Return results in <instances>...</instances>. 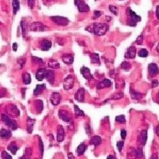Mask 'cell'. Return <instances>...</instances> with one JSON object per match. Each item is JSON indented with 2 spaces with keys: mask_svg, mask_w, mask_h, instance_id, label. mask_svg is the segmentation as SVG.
I'll return each instance as SVG.
<instances>
[{
  "mask_svg": "<svg viewBox=\"0 0 159 159\" xmlns=\"http://www.w3.org/2000/svg\"><path fill=\"white\" fill-rule=\"evenodd\" d=\"M85 29L89 33L101 36L107 33V31L109 30V25L105 23H93L92 25L86 27Z\"/></svg>",
  "mask_w": 159,
  "mask_h": 159,
  "instance_id": "obj_1",
  "label": "cell"
},
{
  "mask_svg": "<svg viewBox=\"0 0 159 159\" xmlns=\"http://www.w3.org/2000/svg\"><path fill=\"white\" fill-rule=\"evenodd\" d=\"M127 14L128 19H129V21L127 24L131 27H135L137 25V22L141 20V18L138 14L134 13V12H133L130 8L127 9Z\"/></svg>",
  "mask_w": 159,
  "mask_h": 159,
  "instance_id": "obj_2",
  "label": "cell"
},
{
  "mask_svg": "<svg viewBox=\"0 0 159 159\" xmlns=\"http://www.w3.org/2000/svg\"><path fill=\"white\" fill-rule=\"evenodd\" d=\"M1 119L4 122V124L5 126H7V127H9L11 130H16L19 127L17 122L5 113L1 115Z\"/></svg>",
  "mask_w": 159,
  "mask_h": 159,
  "instance_id": "obj_3",
  "label": "cell"
},
{
  "mask_svg": "<svg viewBox=\"0 0 159 159\" xmlns=\"http://www.w3.org/2000/svg\"><path fill=\"white\" fill-rule=\"evenodd\" d=\"M5 112H6V115H8L9 117H13V118H18L20 116V111L17 108L16 105L14 104H8L5 107Z\"/></svg>",
  "mask_w": 159,
  "mask_h": 159,
  "instance_id": "obj_4",
  "label": "cell"
},
{
  "mask_svg": "<svg viewBox=\"0 0 159 159\" xmlns=\"http://www.w3.org/2000/svg\"><path fill=\"white\" fill-rule=\"evenodd\" d=\"M28 29L30 31H38V32H42V31H46L48 30V28L46 26H44L42 22L36 21V22H33L28 26Z\"/></svg>",
  "mask_w": 159,
  "mask_h": 159,
  "instance_id": "obj_5",
  "label": "cell"
},
{
  "mask_svg": "<svg viewBox=\"0 0 159 159\" xmlns=\"http://www.w3.org/2000/svg\"><path fill=\"white\" fill-rule=\"evenodd\" d=\"M73 85H74V78H73L72 74H68L64 80L63 88L66 90H69L73 88Z\"/></svg>",
  "mask_w": 159,
  "mask_h": 159,
  "instance_id": "obj_6",
  "label": "cell"
},
{
  "mask_svg": "<svg viewBox=\"0 0 159 159\" xmlns=\"http://www.w3.org/2000/svg\"><path fill=\"white\" fill-rule=\"evenodd\" d=\"M51 19L55 24H57L58 26H67L70 22L67 18L62 16H52L51 17Z\"/></svg>",
  "mask_w": 159,
  "mask_h": 159,
  "instance_id": "obj_7",
  "label": "cell"
},
{
  "mask_svg": "<svg viewBox=\"0 0 159 159\" xmlns=\"http://www.w3.org/2000/svg\"><path fill=\"white\" fill-rule=\"evenodd\" d=\"M74 4L77 6L78 11L80 13H88L90 10L89 6L85 3L83 0H74Z\"/></svg>",
  "mask_w": 159,
  "mask_h": 159,
  "instance_id": "obj_8",
  "label": "cell"
},
{
  "mask_svg": "<svg viewBox=\"0 0 159 159\" xmlns=\"http://www.w3.org/2000/svg\"><path fill=\"white\" fill-rule=\"evenodd\" d=\"M58 116L61 119L64 120L65 122H66V123H70V122L72 121V118H71L70 113L67 111H66V110H59Z\"/></svg>",
  "mask_w": 159,
  "mask_h": 159,
  "instance_id": "obj_9",
  "label": "cell"
},
{
  "mask_svg": "<svg viewBox=\"0 0 159 159\" xmlns=\"http://www.w3.org/2000/svg\"><path fill=\"white\" fill-rule=\"evenodd\" d=\"M148 72H149V75L150 77H155L156 75H157L159 73V68L156 66V64L151 63L149 65L148 67Z\"/></svg>",
  "mask_w": 159,
  "mask_h": 159,
  "instance_id": "obj_10",
  "label": "cell"
},
{
  "mask_svg": "<svg viewBox=\"0 0 159 159\" xmlns=\"http://www.w3.org/2000/svg\"><path fill=\"white\" fill-rule=\"evenodd\" d=\"M61 101V95L58 92H53L51 95V103L52 104V105L57 106L60 104Z\"/></svg>",
  "mask_w": 159,
  "mask_h": 159,
  "instance_id": "obj_11",
  "label": "cell"
},
{
  "mask_svg": "<svg viewBox=\"0 0 159 159\" xmlns=\"http://www.w3.org/2000/svg\"><path fill=\"white\" fill-rule=\"evenodd\" d=\"M112 84V82L111 81V80H109V79H104L102 81H100V82L97 83L96 88H97V89H104V88H109V87H111Z\"/></svg>",
  "mask_w": 159,
  "mask_h": 159,
  "instance_id": "obj_12",
  "label": "cell"
},
{
  "mask_svg": "<svg viewBox=\"0 0 159 159\" xmlns=\"http://www.w3.org/2000/svg\"><path fill=\"white\" fill-rule=\"evenodd\" d=\"M46 72H47V70L44 68V67H41L37 70V72H35V78L38 81H42L45 76H46Z\"/></svg>",
  "mask_w": 159,
  "mask_h": 159,
  "instance_id": "obj_13",
  "label": "cell"
},
{
  "mask_svg": "<svg viewBox=\"0 0 159 159\" xmlns=\"http://www.w3.org/2000/svg\"><path fill=\"white\" fill-rule=\"evenodd\" d=\"M135 56H136V48L134 46H130L125 54V58L133 59V58H135Z\"/></svg>",
  "mask_w": 159,
  "mask_h": 159,
  "instance_id": "obj_14",
  "label": "cell"
},
{
  "mask_svg": "<svg viewBox=\"0 0 159 159\" xmlns=\"http://www.w3.org/2000/svg\"><path fill=\"white\" fill-rule=\"evenodd\" d=\"M81 75L88 81H91L93 79V76L90 72V70L88 68V67H85V66H82L81 68Z\"/></svg>",
  "mask_w": 159,
  "mask_h": 159,
  "instance_id": "obj_15",
  "label": "cell"
},
{
  "mask_svg": "<svg viewBox=\"0 0 159 159\" xmlns=\"http://www.w3.org/2000/svg\"><path fill=\"white\" fill-rule=\"evenodd\" d=\"M74 98H75L76 101L81 102V103L84 101V98H85V89L83 88H81V89H79L76 91V93L74 95Z\"/></svg>",
  "mask_w": 159,
  "mask_h": 159,
  "instance_id": "obj_16",
  "label": "cell"
},
{
  "mask_svg": "<svg viewBox=\"0 0 159 159\" xmlns=\"http://www.w3.org/2000/svg\"><path fill=\"white\" fill-rule=\"evenodd\" d=\"M65 139V130L62 126L58 127V131H57V141L58 142L63 141Z\"/></svg>",
  "mask_w": 159,
  "mask_h": 159,
  "instance_id": "obj_17",
  "label": "cell"
},
{
  "mask_svg": "<svg viewBox=\"0 0 159 159\" xmlns=\"http://www.w3.org/2000/svg\"><path fill=\"white\" fill-rule=\"evenodd\" d=\"M51 48V42L47 39H43L40 43V49L43 51H47Z\"/></svg>",
  "mask_w": 159,
  "mask_h": 159,
  "instance_id": "obj_18",
  "label": "cell"
},
{
  "mask_svg": "<svg viewBox=\"0 0 159 159\" xmlns=\"http://www.w3.org/2000/svg\"><path fill=\"white\" fill-rule=\"evenodd\" d=\"M47 81L50 83L51 85H52L55 81V72L52 69L51 70H47V72H46V76H45Z\"/></svg>",
  "mask_w": 159,
  "mask_h": 159,
  "instance_id": "obj_19",
  "label": "cell"
},
{
  "mask_svg": "<svg viewBox=\"0 0 159 159\" xmlns=\"http://www.w3.org/2000/svg\"><path fill=\"white\" fill-rule=\"evenodd\" d=\"M73 56L72 54H64L62 56V61L66 65H72L73 63Z\"/></svg>",
  "mask_w": 159,
  "mask_h": 159,
  "instance_id": "obj_20",
  "label": "cell"
},
{
  "mask_svg": "<svg viewBox=\"0 0 159 159\" xmlns=\"http://www.w3.org/2000/svg\"><path fill=\"white\" fill-rule=\"evenodd\" d=\"M12 137V131L9 129L2 128L0 130V138L2 139H9Z\"/></svg>",
  "mask_w": 159,
  "mask_h": 159,
  "instance_id": "obj_21",
  "label": "cell"
},
{
  "mask_svg": "<svg viewBox=\"0 0 159 159\" xmlns=\"http://www.w3.org/2000/svg\"><path fill=\"white\" fill-rule=\"evenodd\" d=\"M147 139H148V133H147V130L141 131V134L139 135V142L141 145H145L147 142Z\"/></svg>",
  "mask_w": 159,
  "mask_h": 159,
  "instance_id": "obj_22",
  "label": "cell"
},
{
  "mask_svg": "<svg viewBox=\"0 0 159 159\" xmlns=\"http://www.w3.org/2000/svg\"><path fill=\"white\" fill-rule=\"evenodd\" d=\"M7 150L13 154V155H15L17 153V151L19 150V146L15 143V142H11L9 144V146L7 147Z\"/></svg>",
  "mask_w": 159,
  "mask_h": 159,
  "instance_id": "obj_23",
  "label": "cell"
},
{
  "mask_svg": "<svg viewBox=\"0 0 159 159\" xmlns=\"http://www.w3.org/2000/svg\"><path fill=\"white\" fill-rule=\"evenodd\" d=\"M90 61L92 64H96V65H100V58L99 55L97 53H92L90 54Z\"/></svg>",
  "mask_w": 159,
  "mask_h": 159,
  "instance_id": "obj_24",
  "label": "cell"
},
{
  "mask_svg": "<svg viewBox=\"0 0 159 159\" xmlns=\"http://www.w3.org/2000/svg\"><path fill=\"white\" fill-rule=\"evenodd\" d=\"M46 89V85L45 84H39L35 87V90H34V95H40L44 89Z\"/></svg>",
  "mask_w": 159,
  "mask_h": 159,
  "instance_id": "obj_25",
  "label": "cell"
},
{
  "mask_svg": "<svg viewBox=\"0 0 159 159\" xmlns=\"http://www.w3.org/2000/svg\"><path fill=\"white\" fill-rule=\"evenodd\" d=\"M87 150V145H85L84 143H81L78 147H77V150H76V153L78 156H82L85 151Z\"/></svg>",
  "mask_w": 159,
  "mask_h": 159,
  "instance_id": "obj_26",
  "label": "cell"
},
{
  "mask_svg": "<svg viewBox=\"0 0 159 159\" xmlns=\"http://www.w3.org/2000/svg\"><path fill=\"white\" fill-rule=\"evenodd\" d=\"M130 95H131V97L133 99H135V100H139L142 97V95L141 93L140 92H137L135 90H133V89H130Z\"/></svg>",
  "mask_w": 159,
  "mask_h": 159,
  "instance_id": "obj_27",
  "label": "cell"
},
{
  "mask_svg": "<svg viewBox=\"0 0 159 159\" xmlns=\"http://www.w3.org/2000/svg\"><path fill=\"white\" fill-rule=\"evenodd\" d=\"M102 142V139L100 136L98 135H95L91 138L90 140V144H93L95 147H97L98 145H100V143Z\"/></svg>",
  "mask_w": 159,
  "mask_h": 159,
  "instance_id": "obj_28",
  "label": "cell"
},
{
  "mask_svg": "<svg viewBox=\"0 0 159 159\" xmlns=\"http://www.w3.org/2000/svg\"><path fill=\"white\" fill-rule=\"evenodd\" d=\"M35 122V119H33V118H28L27 125H28V132L29 133H31L33 132Z\"/></svg>",
  "mask_w": 159,
  "mask_h": 159,
  "instance_id": "obj_29",
  "label": "cell"
},
{
  "mask_svg": "<svg viewBox=\"0 0 159 159\" xmlns=\"http://www.w3.org/2000/svg\"><path fill=\"white\" fill-rule=\"evenodd\" d=\"M35 109H36V111H37V113H41L42 111L43 110V101L42 100H35Z\"/></svg>",
  "mask_w": 159,
  "mask_h": 159,
  "instance_id": "obj_30",
  "label": "cell"
},
{
  "mask_svg": "<svg viewBox=\"0 0 159 159\" xmlns=\"http://www.w3.org/2000/svg\"><path fill=\"white\" fill-rule=\"evenodd\" d=\"M22 79H23V83L28 85L31 83V75L28 72H24L22 74Z\"/></svg>",
  "mask_w": 159,
  "mask_h": 159,
  "instance_id": "obj_31",
  "label": "cell"
},
{
  "mask_svg": "<svg viewBox=\"0 0 159 159\" xmlns=\"http://www.w3.org/2000/svg\"><path fill=\"white\" fill-rule=\"evenodd\" d=\"M48 66L51 69H58L60 67V65L56 60H50L48 63Z\"/></svg>",
  "mask_w": 159,
  "mask_h": 159,
  "instance_id": "obj_32",
  "label": "cell"
},
{
  "mask_svg": "<svg viewBox=\"0 0 159 159\" xmlns=\"http://www.w3.org/2000/svg\"><path fill=\"white\" fill-rule=\"evenodd\" d=\"M12 5H13V8H14V14H16L18 13V11L20 10V1L19 0H13L12 1Z\"/></svg>",
  "mask_w": 159,
  "mask_h": 159,
  "instance_id": "obj_33",
  "label": "cell"
},
{
  "mask_svg": "<svg viewBox=\"0 0 159 159\" xmlns=\"http://www.w3.org/2000/svg\"><path fill=\"white\" fill-rule=\"evenodd\" d=\"M127 159H136V150L131 149L127 153Z\"/></svg>",
  "mask_w": 159,
  "mask_h": 159,
  "instance_id": "obj_34",
  "label": "cell"
},
{
  "mask_svg": "<svg viewBox=\"0 0 159 159\" xmlns=\"http://www.w3.org/2000/svg\"><path fill=\"white\" fill-rule=\"evenodd\" d=\"M74 111H75V115L78 117H83L84 115H85V113H84V112L83 111H81V110L80 109V107L79 106H77V105H74Z\"/></svg>",
  "mask_w": 159,
  "mask_h": 159,
  "instance_id": "obj_35",
  "label": "cell"
},
{
  "mask_svg": "<svg viewBox=\"0 0 159 159\" xmlns=\"http://www.w3.org/2000/svg\"><path fill=\"white\" fill-rule=\"evenodd\" d=\"M138 55L140 58H147L149 55V51L146 50V49H141L138 52Z\"/></svg>",
  "mask_w": 159,
  "mask_h": 159,
  "instance_id": "obj_36",
  "label": "cell"
},
{
  "mask_svg": "<svg viewBox=\"0 0 159 159\" xmlns=\"http://www.w3.org/2000/svg\"><path fill=\"white\" fill-rule=\"evenodd\" d=\"M115 120H116V122H118V123L125 124L126 123V117L124 115H118L116 117Z\"/></svg>",
  "mask_w": 159,
  "mask_h": 159,
  "instance_id": "obj_37",
  "label": "cell"
},
{
  "mask_svg": "<svg viewBox=\"0 0 159 159\" xmlns=\"http://www.w3.org/2000/svg\"><path fill=\"white\" fill-rule=\"evenodd\" d=\"M120 67H121L122 69H123V70H125V71H128V70H130V68H131V64L128 63L127 61H124V62H122Z\"/></svg>",
  "mask_w": 159,
  "mask_h": 159,
  "instance_id": "obj_38",
  "label": "cell"
},
{
  "mask_svg": "<svg viewBox=\"0 0 159 159\" xmlns=\"http://www.w3.org/2000/svg\"><path fill=\"white\" fill-rule=\"evenodd\" d=\"M136 157L137 159H144V154L141 147L136 150Z\"/></svg>",
  "mask_w": 159,
  "mask_h": 159,
  "instance_id": "obj_39",
  "label": "cell"
},
{
  "mask_svg": "<svg viewBox=\"0 0 159 159\" xmlns=\"http://www.w3.org/2000/svg\"><path fill=\"white\" fill-rule=\"evenodd\" d=\"M32 62L35 63V64H39V65H43V60L40 58L32 56Z\"/></svg>",
  "mask_w": 159,
  "mask_h": 159,
  "instance_id": "obj_40",
  "label": "cell"
},
{
  "mask_svg": "<svg viewBox=\"0 0 159 159\" xmlns=\"http://www.w3.org/2000/svg\"><path fill=\"white\" fill-rule=\"evenodd\" d=\"M123 93H117V94H114L113 95H112L111 97L109 98V100H111V99H113V100H118V99H120L123 97Z\"/></svg>",
  "mask_w": 159,
  "mask_h": 159,
  "instance_id": "obj_41",
  "label": "cell"
},
{
  "mask_svg": "<svg viewBox=\"0 0 159 159\" xmlns=\"http://www.w3.org/2000/svg\"><path fill=\"white\" fill-rule=\"evenodd\" d=\"M109 9H110V11H111L115 16L118 15V8H117L115 5H109Z\"/></svg>",
  "mask_w": 159,
  "mask_h": 159,
  "instance_id": "obj_42",
  "label": "cell"
},
{
  "mask_svg": "<svg viewBox=\"0 0 159 159\" xmlns=\"http://www.w3.org/2000/svg\"><path fill=\"white\" fill-rule=\"evenodd\" d=\"M1 156H2V159H13V157L11 156V155H9L5 150L2 151Z\"/></svg>",
  "mask_w": 159,
  "mask_h": 159,
  "instance_id": "obj_43",
  "label": "cell"
},
{
  "mask_svg": "<svg viewBox=\"0 0 159 159\" xmlns=\"http://www.w3.org/2000/svg\"><path fill=\"white\" fill-rule=\"evenodd\" d=\"M20 26H21V28H22V35H23V36H25L26 35V31H27V28L25 27V22L21 21Z\"/></svg>",
  "mask_w": 159,
  "mask_h": 159,
  "instance_id": "obj_44",
  "label": "cell"
},
{
  "mask_svg": "<svg viewBox=\"0 0 159 159\" xmlns=\"http://www.w3.org/2000/svg\"><path fill=\"white\" fill-rule=\"evenodd\" d=\"M142 42H143V35H142V34L141 35H140L138 37H137V39H136V41H135V43L136 44H138V45H141V43H142Z\"/></svg>",
  "mask_w": 159,
  "mask_h": 159,
  "instance_id": "obj_45",
  "label": "cell"
},
{
  "mask_svg": "<svg viewBox=\"0 0 159 159\" xmlns=\"http://www.w3.org/2000/svg\"><path fill=\"white\" fill-rule=\"evenodd\" d=\"M102 14H103V13H102L101 11H95L94 12V17H93V19L95 20L97 18H99Z\"/></svg>",
  "mask_w": 159,
  "mask_h": 159,
  "instance_id": "obj_46",
  "label": "cell"
},
{
  "mask_svg": "<svg viewBox=\"0 0 159 159\" xmlns=\"http://www.w3.org/2000/svg\"><path fill=\"white\" fill-rule=\"evenodd\" d=\"M123 146H124V141H118L117 143V147H118V150L119 152L122 151V149H123Z\"/></svg>",
  "mask_w": 159,
  "mask_h": 159,
  "instance_id": "obj_47",
  "label": "cell"
},
{
  "mask_svg": "<svg viewBox=\"0 0 159 159\" xmlns=\"http://www.w3.org/2000/svg\"><path fill=\"white\" fill-rule=\"evenodd\" d=\"M34 5H35V0H28V5L33 9L34 8Z\"/></svg>",
  "mask_w": 159,
  "mask_h": 159,
  "instance_id": "obj_48",
  "label": "cell"
},
{
  "mask_svg": "<svg viewBox=\"0 0 159 159\" xmlns=\"http://www.w3.org/2000/svg\"><path fill=\"white\" fill-rule=\"evenodd\" d=\"M126 136H127V131L125 129H122L121 130V138L123 140H125Z\"/></svg>",
  "mask_w": 159,
  "mask_h": 159,
  "instance_id": "obj_49",
  "label": "cell"
},
{
  "mask_svg": "<svg viewBox=\"0 0 159 159\" xmlns=\"http://www.w3.org/2000/svg\"><path fill=\"white\" fill-rule=\"evenodd\" d=\"M159 86V81H156V80H154L152 81V87L153 88H156V87H158Z\"/></svg>",
  "mask_w": 159,
  "mask_h": 159,
  "instance_id": "obj_50",
  "label": "cell"
},
{
  "mask_svg": "<svg viewBox=\"0 0 159 159\" xmlns=\"http://www.w3.org/2000/svg\"><path fill=\"white\" fill-rule=\"evenodd\" d=\"M39 141H40V152H41V156H43V142H42V141H41V139H39Z\"/></svg>",
  "mask_w": 159,
  "mask_h": 159,
  "instance_id": "obj_51",
  "label": "cell"
},
{
  "mask_svg": "<svg viewBox=\"0 0 159 159\" xmlns=\"http://www.w3.org/2000/svg\"><path fill=\"white\" fill-rule=\"evenodd\" d=\"M19 159H30V156H27L25 153H24V155L22 156H20Z\"/></svg>",
  "mask_w": 159,
  "mask_h": 159,
  "instance_id": "obj_52",
  "label": "cell"
},
{
  "mask_svg": "<svg viewBox=\"0 0 159 159\" xmlns=\"http://www.w3.org/2000/svg\"><path fill=\"white\" fill-rule=\"evenodd\" d=\"M156 18H157V20H159V5L156 6Z\"/></svg>",
  "mask_w": 159,
  "mask_h": 159,
  "instance_id": "obj_53",
  "label": "cell"
},
{
  "mask_svg": "<svg viewBox=\"0 0 159 159\" xmlns=\"http://www.w3.org/2000/svg\"><path fill=\"white\" fill-rule=\"evenodd\" d=\"M13 50H14V51H17V50H18V43H14L13 44Z\"/></svg>",
  "mask_w": 159,
  "mask_h": 159,
  "instance_id": "obj_54",
  "label": "cell"
},
{
  "mask_svg": "<svg viewBox=\"0 0 159 159\" xmlns=\"http://www.w3.org/2000/svg\"><path fill=\"white\" fill-rule=\"evenodd\" d=\"M86 128H87V129H86V131H87V133H88V134H89V133H90V127H89V124L87 125Z\"/></svg>",
  "mask_w": 159,
  "mask_h": 159,
  "instance_id": "obj_55",
  "label": "cell"
},
{
  "mask_svg": "<svg viewBox=\"0 0 159 159\" xmlns=\"http://www.w3.org/2000/svg\"><path fill=\"white\" fill-rule=\"evenodd\" d=\"M155 102L157 103V104H159V92L156 94V101Z\"/></svg>",
  "mask_w": 159,
  "mask_h": 159,
  "instance_id": "obj_56",
  "label": "cell"
},
{
  "mask_svg": "<svg viewBox=\"0 0 159 159\" xmlns=\"http://www.w3.org/2000/svg\"><path fill=\"white\" fill-rule=\"evenodd\" d=\"M156 133L157 134V136H159V125L156 127Z\"/></svg>",
  "mask_w": 159,
  "mask_h": 159,
  "instance_id": "obj_57",
  "label": "cell"
},
{
  "mask_svg": "<svg viewBox=\"0 0 159 159\" xmlns=\"http://www.w3.org/2000/svg\"><path fill=\"white\" fill-rule=\"evenodd\" d=\"M107 159H116V157L114 156H112V155H110V156H108Z\"/></svg>",
  "mask_w": 159,
  "mask_h": 159,
  "instance_id": "obj_58",
  "label": "cell"
},
{
  "mask_svg": "<svg viewBox=\"0 0 159 159\" xmlns=\"http://www.w3.org/2000/svg\"><path fill=\"white\" fill-rule=\"evenodd\" d=\"M68 156H69V159H73V156H72V154L69 153V154H68Z\"/></svg>",
  "mask_w": 159,
  "mask_h": 159,
  "instance_id": "obj_59",
  "label": "cell"
},
{
  "mask_svg": "<svg viewBox=\"0 0 159 159\" xmlns=\"http://www.w3.org/2000/svg\"><path fill=\"white\" fill-rule=\"evenodd\" d=\"M151 159H158V157H157L156 156H155V155H153V156H151Z\"/></svg>",
  "mask_w": 159,
  "mask_h": 159,
  "instance_id": "obj_60",
  "label": "cell"
},
{
  "mask_svg": "<svg viewBox=\"0 0 159 159\" xmlns=\"http://www.w3.org/2000/svg\"><path fill=\"white\" fill-rule=\"evenodd\" d=\"M156 51H157L159 52V44H158V45L156 46Z\"/></svg>",
  "mask_w": 159,
  "mask_h": 159,
  "instance_id": "obj_61",
  "label": "cell"
},
{
  "mask_svg": "<svg viewBox=\"0 0 159 159\" xmlns=\"http://www.w3.org/2000/svg\"><path fill=\"white\" fill-rule=\"evenodd\" d=\"M106 19H107V20H108V21H109V20H111V18H110L109 16H107V17H106Z\"/></svg>",
  "mask_w": 159,
  "mask_h": 159,
  "instance_id": "obj_62",
  "label": "cell"
},
{
  "mask_svg": "<svg viewBox=\"0 0 159 159\" xmlns=\"http://www.w3.org/2000/svg\"><path fill=\"white\" fill-rule=\"evenodd\" d=\"M158 33H159V30H158Z\"/></svg>",
  "mask_w": 159,
  "mask_h": 159,
  "instance_id": "obj_63",
  "label": "cell"
},
{
  "mask_svg": "<svg viewBox=\"0 0 159 159\" xmlns=\"http://www.w3.org/2000/svg\"><path fill=\"white\" fill-rule=\"evenodd\" d=\"M95 1H96V0H95Z\"/></svg>",
  "mask_w": 159,
  "mask_h": 159,
  "instance_id": "obj_64",
  "label": "cell"
}]
</instances>
